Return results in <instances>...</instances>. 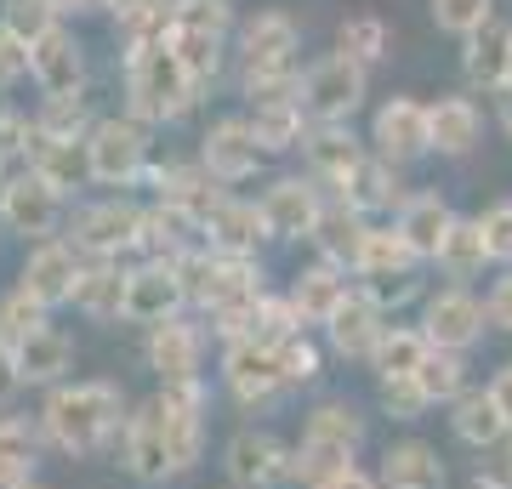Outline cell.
<instances>
[{
    "mask_svg": "<svg viewBox=\"0 0 512 489\" xmlns=\"http://www.w3.org/2000/svg\"><path fill=\"white\" fill-rule=\"evenodd\" d=\"M120 387L109 381H74V387H57L46 410H40V427L52 438L57 450H74V455H92L103 450L114 433H120Z\"/></svg>",
    "mask_w": 512,
    "mask_h": 489,
    "instance_id": "6da1fadb",
    "label": "cell"
},
{
    "mask_svg": "<svg viewBox=\"0 0 512 489\" xmlns=\"http://www.w3.org/2000/svg\"><path fill=\"white\" fill-rule=\"evenodd\" d=\"M200 80L183 69L171 46H143L131 52V120H177L194 109Z\"/></svg>",
    "mask_w": 512,
    "mask_h": 489,
    "instance_id": "7a4b0ae2",
    "label": "cell"
},
{
    "mask_svg": "<svg viewBox=\"0 0 512 489\" xmlns=\"http://www.w3.org/2000/svg\"><path fill=\"white\" fill-rule=\"evenodd\" d=\"M365 444V421L353 416L348 404H319L308 416V433H302V450L291 455V478H330V472L353 467V450Z\"/></svg>",
    "mask_w": 512,
    "mask_h": 489,
    "instance_id": "3957f363",
    "label": "cell"
},
{
    "mask_svg": "<svg viewBox=\"0 0 512 489\" xmlns=\"http://www.w3.org/2000/svg\"><path fill=\"white\" fill-rule=\"evenodd\" d=\"M359 103H365V69L353 57L336 52L302 74V114L319 120V126H342Z\"/></svg>",
    "mask_w": 512,
    "mask_h": 489,
    "instance_id": "277c9868",
    "label": "cell"
},
{
    "mask_svg": "<svg viewBox=\"0 0 512 489\" xmlns=\"http://www.w3.org/2000/svg\"><path fill=\"white\" fill-rule=\"evenodd\" d=\"M154 410H160V427H165L171 472H188L194 461H200V444H205V393H200V381H165Z\"/></svg>",
    "mask_w": 512,
    "mask_h": 489,
    "instance_id": "5b68a950",
    "label": "cell"
},
{
    "mask_svg": "<svg viewBox=\"0 0 512 489\" xmlns=\"http://www.w3.org/2000/svg\"><path fill=\"white\" fill-rule=\"evenodd\" d=\"M484 325H490V319H484V302L461 285L433 290V296H427V313H421V336L439 347V353H467V347L484 336Z\"/></svg>",
    "mask_w": 512,
    "mask_h": 489,
    "instance_id": "8992f818",
    "label": "cell"
},
{
    "mask_svg": "<svg viewBox=\"0 0 512 489\" xmlns=\"http://www.w3.org/2000/svg\"><path fill=\"white\" fill-rule=\"evenodd\" d=\"M0 217L6 228L23 239H52L57 222H63V194H57L46 177L23 171V177H6L0 182Z\"/></svg>",
    "mask_w": 512,
    "mask_h": 489,
    "instance_id": "52a82bcc",
    "label": "cell"
},
{
    "mask_svg": "<svg viewBox=\"0 0 512 489\" xmlns=\"http://www.w3.org/2000/svg\"><path fill=\"white\" fill-rule=\"evenodd\" d=\"M143 154H148L143 120H97L86 131V171L97 182H131L143 171Z\"/></svg>",
    "mask_w": 512,
    "mask_h": 489,
    "instance_id": "ba28073f",
    "label": "cell"
},
{
    "mask_svg": "<svg viewBox=\"0 0 512 489\" xmlns=\"http://www.w3.org/2000/svg\"><path fill=\"white\" fill-rule=\"evenodd\" d=\"M370 143H376V160H387V165H410V160H421V154H433L427 103H416V97H387L382 109H376Z\"/></svg>",
    "mask_w": 512,
    "mask_h": 489,
    "instance_id": "9c48e42d",
    "label": "cell"
},
{
    "mask_svg": "<svg viewBox=\"0 0 512 489\" xmlns=\"http://www.w3.org/2000/svg\"><path fill=\"white\" fill-rule=\"evenodd\" d=\"M137 234H143V211H137V205H126V200H103V205H92V211H80L69 245L80 256L114 262L120 251H131V245H137Z\"/></svg>",
    "mask_w": 512,
    "mask_h": 489,
    "instance_id": "30bf717a",
    "label": "cell"
},
{
    "mask_svg": "<svg viewBox=\"0 0 512 489\" xmlns=\"http://www.w3.org/2000/svg\"><path fill=\"white\" fill-rule=\"evenodd\" d=\"M188 302L183 290V273H177V262H143L137 273H126V319H137V325H165V319H177Z\"/></svg>",
    "mask_w": 512,
    "mask_h": 489,
    "instance_id": "8fae6325",
    "label": "cell"
},
{
    "mask_svg": "<svg viewBox=\"0 0 512 489\" xmlns=\"http://www.w3.org/2000/svg\"><path fill=\"white\" fill-rule=\"evenodd\" d=\"M80 273H86V262H80V251L69 239H40L29 268H23V290L35 296L40 308H57V302H74Z\"/></svg>",
    "mask_w": 512,
    "mask_h": 489,
    "instance_id": "7c38bea8",
    "label": "cell"
},
{
    "mask_svg": "<svg viewBox=\"0 0 512 489\" xmlns=\"http://www.w3.org/2000/svg\"><path fill=\"white\" fill-rule=\"evenodd\" d=\"M382 302L376 296H365V290H348L342 296V308L325 319V336L330 347L342 353V359H370L376 353V342H382Z\"/></svg>",
    "mask_w": 512,
    "mask_h": 489,
    "instance_id": "4fadbf2b",
    "label": "cell"
},
{
    "mask_svg": "<svg viewBox=\"0 0 512 489\" xmlns=\"http://www.w3.org/2000/svg\"><path fill=\"white\" fill-rule=\"evenodd\" d=\"M222 376H228V387H234L239 404H268L279 387H285L274 347H262V342H228V353H222Z\"/></svg>",
    "mask_w": 512,
    "mask_h": 489,
    "instance_id": "5bb4252c",
    "label": "cell"
},
{
    "mask_svg": "<svg viewBox=\"0 0 512 489\" xmlns=\"http://www.w3.org/2000/svg\"><path fill=\"white\" fill-rule=\"evenodd\" d=\"M319 217H325V205L313 194V182H302V177H285L262 194V222H268V234H279V239H313Z\"/></svg>",
    "mask_w": 512,
    "mask_h": 489,
    "instance_id": "9a60e30c",
    "label": "cell"
},
{
    "mask_svg": "<svg viewBox=\"0 0 512 489\" xmlns=\"http://www.w3.org/2000/svg\"><path fill=\"white\" fill-rule=\"evenodd\" d=\"M228 472H234L239 489H268V484H279V478H291V455H285V444H279L274 433L245 427V433L228 444Z\"/></svg>",
    "mask_w": 512,
    "mask_h": 489,
    "instance_id": "2e32d148",
    "label": "cell"
},
{
    "mask_svg": "<svg viewBox=\"0 0 512 489\" xmlns=\"http://www.w3.org/2000/svg\"><path fill=\"white\" fill-rule=\"evenodd\" d=\"M29 74H35V86L46 97H80V80H86V57L74 46V35L52 29L46 40L29 46Z\"/></svg>",
    "mask_w": 512,
    "mask_h": 489,
    "instance_id": "e0dca14e",
    "label": "cell"
},
{
    "mask_svg": "<svg viewBox=\"0 0 512 489\" xmlns=\"http://www.w3.org/2000/svg\"><path fill=\"white\" fill-rule=\"evenodd\" d=\"M450 228H456V211H450L439 194H416V200H404L399 205V222H393V234L416 251V262H439Z\"/></svg>",
    "mask_w": 512,
    "mask_h": 489,
    "instance_id": "ac0fdd59",
    "label": "cell"
},
{
    "mask_svg": "<svg viewBox=\"0 0 512 489\" xmlns=\"http://www.w3.org/2000/svg\"><path fill=\"white\" fill-rule=\"evenodd\" d=\"M120 444H126V472L137 484H160L165 472H171V450H165V427H160V410L154 404H143L137 416H126Z\"/></svg>",
    "mask_w": 512,
    "mask_h": 489,
    "instance_id": "d6986e66",
    "label": "cell"
},
{
    "mask_svg": "<svg viewBox=\"0 0 512 489\" xmlns=\"http://www.w3.org/2000/svg\"><path fill=\"white\" fill-rule=\"evenodd\" d=\"M262 165V148L251 137V120H222L205 131V171L217 182H245Z\"/></svg>",
    "mask_w": 512,
    "mask_h": 489,
    "instance_id": "ffe728a7",
    "label": "cell"
},
{
    "mask_svg": "<svg viewBox=\"0 0 512 489\" xmlns=\"http://www.w3.org/2000/svg\"><path fill=\"white\" fill-rule=\"evenodd\" d=\"M353 268L365 273V279H376V285H393V296H404L410 273H416V251L393 228H365V245L353 256Z\"/></svg>",
    "mask_w": 512,
    "mask_h": 489,
    "instance_id": "44dd1931",
    "label": "cell"
},
{
    "mask_svg": "<svg viewBox=\"0 0 512 489\" xmlns=\"http://www.w3.org/2000/svg\"><path fill=\"white\" fill-rule=\"evenodd\" d=\"M291 52H296V23L285 12H256L245 23V74L291 69Z\"/></svg>",
    "mask_w": 512,
    "mask_h": 489,
    "instance_id": "7402d4cb",
    "label": "cell"
},
{
    "mask_svg": "<svg viewBox=\"0 0 512 489\" xmlns=\"http://www.w3.org/2000/svg\"><path fill=\"white\" fill-rule=\"evenodd\" d=\"M427 131H433V148L439 154L461 160L484 137V114H478L473 97H439V103H427Z\"/></svg>",
    "mask_w": 512,
    "mask_h": 489,
    "instance_id": "603a6c76",
    "label": "cell"
},
{
    "mask_svg": "<svg viewBox=\"0 0 512 489\" xmlns=\"http://www.w3.org/2000/svg\"><path fill=\"white\" fill-rule=\"evenodd\" d=\"M148 364L160 370V381H194L200 370V330L183 319H165L148 330Z\"/></svg>",
    "mask_w": 512,
    "mask_h": 489,
    "instance_id": "cb8c5ba5",
    "label": "cell"
},
{
    "mask_svg": "<svg viewBox=\"0 0 512 489\" xmlns=\"http://www.w3.org/2000/svg\"><path fill=\"white\" fill-rule=\"evenodd\" d=\"M444 461L433 444H416V438H404L393 450L382 455V489H444Z\"/></svg>",
    "mask_w": 512,
    "mask_h": 489,
    "instance_id": "d4e9b609",
    "label": "cell"
},
{
    "mask_svg": "<svg viewBox=\"0 0 512 489\" xmlns=\"http://www.w3.org/2000/svg\"><path fill=\"white\" fill-rule=\"evenodd\" d=\"M205 234H211V251L217 256H251L256 239L268 234V222H262V205L222 200L217 211L205 217Z\"/></svg>",
    "mask_w": 512,
    "mask_h": 489,
    "instance_id": "484cf974",
    "label": "cell"
},
{
    "mask_svg": "<svg viewBox=\"0 0 512 489\" xmlns=\"http://www.w3.org/2000/svg\"><path fill=\"white\" fill-rule=\"evenodd\" d=\"M302 143H308L313 177L336 182V188H348V177L359 171V165H365V148L353 143V131H342V126H313Z\"/></svg>",
    "mask_w": 512,
    "mask_h": 489,
    "instance_id": "4316f807",
    "label": "cell"
},
{
    "mask_svg": "<svg viewBox=\"0 0 512 489\" xmlns=\"http://www.w3.org/2000/svg\"><path fill=\"white\" fill-rule=\"evenodd\" d=\"M342 296H348V273L336 268V262H319V268H308L291 285V308L302 325H325L330 313L342 308Z\"/></svg>",
    "mask_w": 512,
    "mask_h": 489,
    "instance_id": "83f0119b",
    "label": "cell"
},
{
    "mask_svg": "<svg viewBox=\"0 0 512 489\" xmlns=\"http://www.w3.org/2000/svg\"><path fill=\"white\" fill-rule=\"evenodd\" d=\"M35 455L40 433L23 416H0V489H29L35 484Z\"/></svg>",
    "mask_w": 512,
    "mask_h": 489,
    "instance_id": "f1b7e54d",
    "label": "cell"
},
{
    "mask_svg": "<svg viewBox=\"0 0 512 489\" xmlns=\"http://www.w3.org/2000/svg\"><path fill=\"white\" fill-rule=\"evenodd\" d=\"M450 427H456V438L473 444V450H495V444L512 438V427L501 421V410H495V399H490V387H484V393H461Z\"/></svg>",
    "mask_w": 512,
    "mask_h": 489,
    "instance_id": "f546056e",
    "label": "cell"
},
{
    "mask_svg": "<svg viewBox=\"0 0 512 489\" xmlns=\"http://www.w3.org/2000/svg\"><path fill=\"white\" fill-rule=\"evenodd\" d=\"M154 182H160V205L183 211V217H194L200 228H205V217H211V211L222 205V194L211 188L217 177H211L205 165H200V171H160Z\"/></svg>",
    "mask_w": 512,
    "mask_h": 489,
    "instance_id": "4dcf8cb0",
    "label": "cell"
},
{
    "mask_svg": "<svg viewBox=\"0 0 512 489\" xmlns=\"http://www.w3.org/2000/svg\"><path fill=\"white\" fill-rule=\"evenodd\" d=\"M74 308L92 319H126V268H114V262L86 268L74 285Z\"/></svg>",
    "mask_w": 512,
    "mask_h": 489,
    "instance_id": "1f68e13d",
    "label": "cell"
},
{
    "mask_svg": "<svg viewBox=\"0 0 512 489\" xmlns=\"http://www.w3.org/2000/svg\"><path fill=\"white\" fill-rule=\"evenodd\" d=\"M507 46H512V29L507 23H484L478 35H467V57H461V69L473 86H501L507 80Z\"/></svg>",
    "mask_w": 512,
    "mask_h": 489,
    "instance_id": "d6a6232c",
    "label": "cell"
},
{
    "mask_svg": "<svg viewBox=\"0 0 512 489\" xmlns=\"http://www.w3.org/2000/svg\"><path fill=\"white\" fill-rule=\"evenodd\" d=\"M69 364H74V342L63 336V330H52V325L35 330V336L18 347V376L23 381H57Z\"/></svg>",
    "mask_w": 512,
    "mask_h": 489,
    "instance_id": "836d02e7",
    "label": "cell"
},
{
    "mask_svg": "<svg viewBox=\"0 0 512 489\" xmlns=\"http://www.w3.org/2000/svg\"><path fill=\"white\" fill-rule=\"evenodd\" d=\"M251 137H256L262 154H285V148H296L302 137H308V126H302V103H256Z\"/></svg>",
    "mask_w": 512,
    "mask_h": 489,
    "instance_id": "e575fe53",
    "label": "cell"
},
{
    "mask_svg": "<svg viewBox=\"0 0 512 489\" xmlns=\"http://www.w3.org/2000/svg\"><path fill=\"white\" fill-rule=\"evenodd\" d=\"M35 177H46L63 194V188H74L80 177H92L86 171V143H57V137H40L35 131V165H29Z\"/></svg>",
    "mask_w": 512,
    "mask_h": 489,
    "instance_id": "d590c367",
    "label": "cell"
},
{
    "mask_svg": "<svg viewBox=\"0 0 512 489\" xmlns=\"http://www.w3.org/2000/svg\"><path fill=\"white\" fill-rule=\"evenodd\" d=\"M393 200H399L393 165H387V160H370V154H365V165H359V171L348 177V188H342V205H353V211L365 217V211H382V205H393Z\"/></svg>",
    "mask_w": 512,
    "mask_h": 489,
    "instance_id": "8d00e7d4",
    "label": "cell"
},
{
    "mask_svg": "<svg viewBox=\"0 0 512 489\" xmlns=\"http://www.w3.org/2000/svg\"><path fill=\"white\" fill-rule=\"evenodd\" d=\"M433 353V342L421 336V330H382V342H376V370H382V381H399V376H416L421 359Z\"/></svg>",
    "mask_w": 512,
    "mask_h": 489,
    "instance_id": "74e56055",
    "label": "cell"
},
{
    "mask_svg": "<svg viewBox=\"0 0 512 489\" xmlns=\"http://www.w3.org/2000/svg\"><path fill=\"white\" fill-rule=\"evenodd\" d=\"M313 239L325 245V262H353L359 256V245H365V217L353 211V205H336V211H325L319 217V228H313Z\"/></svg>",
    "mask_w": 512,
    "mask_h": 489,
    "instance_id": "f35d334b",
    "label": "cell"
},
{
    "mask_svg": "<svg viewBox=\"0 0 512 489\" xmlns=\"http://www.w3.org/2000/svg\"><path fill=\"white\" fill-rule=\"evenodd\" d=\"M484 262H490L484 228L456 217V228H450V239H444V251H439V268L450 273V279H473V273H484Z\"/></svg>",
    "mask_w": 512,
    "mask_h": 489,
    "instance_id": "ab89813d",
    "label": "cell"
},
{
    "mask_svg": "<svg viewBox=\"0 0 512 489\" xmlns=\"http://www.w3.org/2000/svg\"><path fill=\"white\" fill-rule=\"evenodd\" d=\"M336 52L342 57H353L359 69H370V63H382L387 57V23L382 18H348L342 29H336Z\"/></svg>",
    "mask_w": 512,
    "mask_h": 489,
    "instance_id": "60d3db41",
    "label": "cell"
},
{
    "mask_svg": "<svg viewBox=\"0 0 512 489\" xmlns=\"http://www.w3.org/2000/svg\"><path fill=\"white\" fill-rule=\"evenodd\" d=\"M0 29L23 46H35L57 29V0H6V12H0Z\"/></svg>",
    "mask_w": 512,
    "mask_h": 489,
    "instance_id": "b9f144b4",
    "label": "cell"
},
{
    "mask_svg": "<svg viewBox=\"0 0 512 489\" xmlns=\"http://www.w3.org/2000/svg\"><path fill=\"white\" fill-rule=\"evenodd\" d=\"M35 330H46V308H40L35 296H29V290L18 285L12 296H6V302H0V342L18 353V347L29 342Z\"/></svg>",
    "mask_w": 512,
    "mask_h": 489,
    "instance_id": "7bdbcfd3",
    "label": "cell"
},
{
    "mask_svg": "<svg viewBox=\"0 0 512 489\" xmlns=\"http://www.w3.org/2000/svg\"><path fill=\"white\" fill-rule=\"evenodd\" d=\"M461 353H439V347H433V353H427V359H421V370H416V387H421V399L427 404H439V399H450L456 404L461 399Z\"/></svg>",
    "mask_w": 512,
    "mask_h": 489,
    "instance_id": "ee69618b",
    "label": "cell"
},
{
    "mask_svg": "<svg viewBox=\"0 0 512 489\" xmlns=\"http://www.w3.org/2000/svg\"><path fill=\"white\" fill-rule=\"evenodd\" d=\"M495 18V0H433V23H439L444 35H478L484 23Z\"/></svg>",
    "mask_w": 512,
    "mask_h": 489,
    "instance_id": "f6af8a7d",
    "label": "cell"
},
{
    "mask_svg": "<svg viewBox=\"0 0 512 489\" xmlns=\"http://www.w3.org/2000/svg\"><path fill=\"white\" fill-rule=\"evenodd\" d=\"M274 359H279V376H285V387H302V381L319 376V347L296 330V336H285V342L274 347Z\"/></svg>",
    "mask_w": 512,
    "mask_h": 489,
    "instance_id": "bcb514c9",
    "label": "cell"
},
{
    "mask_svg": "<svg viewBox=\"0 0 512 489\" xmlns=\"http://www.w3.org/2000/svg\"><path fill=\"white\" fill-rule=\"evenodd\" d=\"M80 126H86V103L80 97H52V109L35 120L40 137H57V143H86Z\"/></svg>",
    "mask_w": 512,
    "mask_h": 489,
    "instance_id": "7dc6e473",
    "label": "cell"
},
{
    "mask_svg": "<svg viewBox=\"0 0 512 489\" xmlns=\"http://www.w3.org/2000/svg\"><path fill=\"white\" fill-rule=\"evenodd\" d=\"M478 228H484V245H490V262H512V200L490 205V211L478 217Z\"/></svg>",
    "mask_w": 512,
    "mask_h": 489,
    "instance_id": "c3c4849f",
    "label": "cell"
},
{
    "mask_svg": "<svg viewBox=\"0 0 512 489\" xmlns=\"http://www.w3.org/2000/svg\"><path fill=\"white\" fill-rule=\"evenodd\" d=\"M382 404L393 410L399 421H416L421 410H427V399H421L416 376H399V381H382Z\"/></svg>",
    "mask_w": 512,
    "mask_h": 489,
    "instance_id": "681fc988",
    "label": "cell"
},
{
    "mask_svg": "<svg viewBox=\"0 0 512 489\" xmlns=\"http://www.w3.org/2000/svg\"><path fill=\"white\" fill-rule=\"evenodd\" d=\"M29 143H35V126L23 114L0 109V165H12L18 154H29Z\"/></svg>",
    "mask_w": 512,
    "mask_h": 489,
    "instance_id": "f907efd6",
    "label": "cell"
},
{
    "mask_svg": "<svg viewBox=\"0 0 512 489\" xmlns=\"http://www.w3.org/2000/svg\"><path fill=\"white\" fill-rule=\"evenodd\" d=\"M478 489H512V438L484 450V467H478Z\"/></svg>",
    "mask_w": 512,
    "mask_h": 489,
    "instance_id": "816d5d0a",
    "label": "cell"
},
{
    "mask_svg": "<svg viewBox=\"0 0 512 489\" xmlns=\"http://www.w3.org/2000/svg\"><path fill=\"white\" fill-rule=\"evenodd\" d=\"M18 74H29V46L0 29V86H12Z\"/></svg>",
    "mask_w": 512,
    "mask_h": 489,
    "instance_id": "f5cc1de1",
    "label": "cell"
},
{
    "mask_svg": "<svg viewBox=\"0 0 512 489\" xmlns=\"http://www.w3.org/2000/svg\"><path fill=\"white\" fill-rule=\"evenodd\" d=\"M484 319H490L495 330H512V273L507 279H495L490 302H484Z\"/></svg>",
    "mask_w": 512,
    "mask_h": 489,
    "instance_id": "db71d44e",
    "label": "cell"
},
{
    "mask_svg": "<svg viewBox=\"0 0 512 489\" xmlns=\"http://www.w3.org/2000/svg\"><path fill=\"white\" fill-rule=\"evenodd\" d=\"M313 489H382V484H376L365 467H342V472H330V478H319Z\"/></svg>",
    "mask_w": 512,
    "mask_h": 489,
    "instance_id": "11a10c76",
    "label": "cell"
},
{
    "mask_svg": "<svg viewBox=\"0 0 512 489\" xmlns=\"http://www.w3.org/2000/svg\"><path fill=\"white\" fill-rule=\"evenodd\" d=\"M490 399H495V410H501V421L512 427V364H501V370H495V381H490Z\"/></svg>",
    "mask_w": 512,
    "mask_h": 489,
    "instance_id": "9f6ffc18",
    "label": "cell"
},
{
    "mask_svg": "<svg viewBox=\"0 0 512 489\" xmlns=\"http://www.w3.org/2000/svg\"><path fill=\"white\" fill-rule=\"evenodd\" d=\"M18 387H23V376H18V353H12V347L0 342V404L12 399Z\"/></svg>",
    "mask_w": 512,
    "mask_h": 489,
    "instance_id": "6f0895ef",
    "label": "cell"
},
{
    "mask_svg": "<svg viewBox=\"0 0 512 489\" xmlns=\"http://www.w3.org/2000/svg\"><path fill=\"white\" fill-rule=\"evenodd\" d=\"M148 6H154V12H165V18H177V12H188V6H194V0H148Z\"/></svg>",
    "mask_w": 512,
    "mask_h": 489,
    "instance_id": "680465c9",
    "label": "cell"
},
{
    "mask_svg": "<svg viewBox=\"0 0 512 489\" xmlns=\"http://www.w3.org/2000/svg\"><path fill=\"white\" fill-rule=\"evenodd\" d=\"M97 6H109V0H57V12H97Z\"/></svg>",
    "mask_w": 512,
    "mask_h": 489,
    "instance_id": "91938a15",
    "label": "cell"
},
{
    "mask_svg": "<svg viewBox=\"0 0 512 489\" xmlns=\"http://www.w3.org/2000/svg\"><path fill=\"white\" fill-rule=\"evenodd\" d=\"M501 131L512 137V91H501Z\"/></svg>",
    "mask_w": 512,
    "mask_h": 489,
    "instance_id": "94428289",
    "label": "cell"
},
{
    "mask_svg": "<svg viewBox=\"0 0 512 489\" xmlns=\"http://www.w3.org/2000/svg\"><path fill=\"white\" fill-rule=\"evenodd\" d=\"M501 91H512V46H507V80H501Z\"/></svg>",
    "mask_w": 512,
    "mask_h": 489,
    "instance_id": "6125c7cd",
    "label": "cell"
},
{
    "mask_svg": "<svg viewBox=\"0 0 512 489\" xmlns=\"http://www.w3.org/2000/svg\"><path fill=\"white\" fill-rule=\"evenodd\" d=\"M29 489H40V484H29Z\"/></svg>",
    "mask_w": 512,
    "mask_h": 489,
    "instance_id": "be15d7a7",
    "label": "cell"
}]
</instances>
